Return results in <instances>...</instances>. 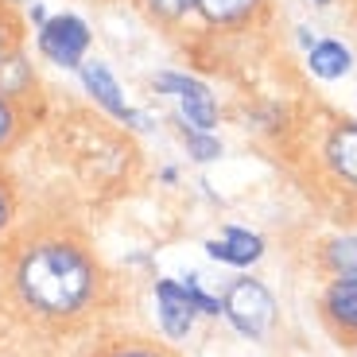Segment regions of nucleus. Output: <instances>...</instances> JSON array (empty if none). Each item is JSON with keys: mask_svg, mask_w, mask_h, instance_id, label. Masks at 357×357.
<instances>
[{"mask_svg": "<svg viewBox=\"0 0 357 357\" xmlns=\"http://www.w3.org/2000/svg\"><path fill=\"white\" fill-rule=\"evenodd\" d=\"M322 155H326V167L342 183L357 187V121H338L322 144Z\"/></svg>", "mask_w": 357, "mask_h": 357, "instance_id": "7", "label": "nucleus"}, {"mask_svg": "<svg viewBox=\"0 0 357 357\" xmlns=\"http://www.w3.org/2000/svg\"><path fill=\"white\" fill-rule=\"evenodd\" d=\"M113 357H163L160 349H144V346H132V349H121V354H113Z\"/></svg>", "mask_w": 357, "mask_h": 357, "instance_id": "21", "label": "nucleus"}, {"mask_svg": "<svg viewBox=\"0 0 357 357\" xmlns=\"http://www.w3.org/2000/svg\"><path fill=\"white\" fill-rule=\"evenodd\" d=\"M183 287H187L190 303H195L202 314H222V303H218V299H210V295H206L202 287H198V280H195V276H187V280H183Z\"/></svg>", "mask_w": 357, "mask_h": 357, "instance_id": "18", "label": "nucleus"}, {"mask_svg": "<svg viewBox=\"0 0 357 357\" xmlns=\"http://www.w3.org/2000/svg\"><path fill=\"white\" fill-rule=\"evenodd\" d=\"M307 66H311L314 78L322 82H338L342 74H349L354 66V54L338 43V39H314V47L307 51Z\"/></svg>", "mask_w": 357, "mask_h": 357, "instance_id": "9", "label": "nucleus"}, {"mask_svg": "<svg viewBox=\"0 0 357 357\" xmlns=\"http://www.w3.org/2000/svg\"><path fill=\"white\" fill-rule=\"evenodd\" d=\"M178 136H183V144L190 148V155H195L198 163H210V160H218V155H222V144H218L210 132H198V128H190V125H183V121H178Z\"/></svg>", "mask_w": 357, "mask_h": 357, "instance_id": "17", "label": "nucleus"}, {"mask_svg": "<svg viewBox=\"0 0 357 357\" xmlns=\"http://www.w3.org/2000/svg\"><path fill=\"white\" fill-rule=\"evenodd\" d=\"M155 303H160L163 331H167L171 338H187L190 326H195V314H198V307L190 303L187 287L178 284V280H160V284H155Z\"/></svg>", "mask_w": 357, "mask_h": 357, "instance_id": "6", "label": "nucleus"}, {"mask_svg": "<svg viewBox=\"0 0 357 357\" xmlns=\"http://www.w3.org/2000/svg\"><path fill=\"white\" fill-rule=\"evenodd\" d=\"M12 210H16V198H12V187H8V178L0 175V229L12 222Z\"/></svg>", "mask_w": 357, "mask_h": 357, "instance_id": "19", "label": "nucleus"}, {"mask_svg": "<svg viewBox=\"0 0 357 357\" xmlns=\"http://www.w3.org/2000/svg\"><path fill=\"white\" fill-rule=\"evenodd\" d=\"M27 20H31L36 27H43L47 20H51V16H47V8H43V0H31V4H27Z\"/></svg>", "mask_w": 357, "mask_h": 357, "instance_id": "20", "label": "nucleus"}, {"mask_svg": "<svg viewBox=\"0 0 357 357\" xmlns=\"http://www.w3.org/2000/svg\"><path fill=\"white\" fill-rule=\"evenodd\" d=\"M89 43H93V31L82 16L74 12H59L51 16L43 27H36V47L47 63L63 66V70H78L89 54Z\"/></svg>", "mask_w": 357, "mask_h": 357, "instance_id": "2", "label": "nucleus"}, {"mask_svg": "<svg viewBox=\"0 0 357 357\" xmlns=\"http://www.w3.org/2000/svg\"><path fill=\"white\" fill-rule=\"evenodd\" d=\"M314 4H322V8H326V4H331V0H314Z\"/></svg>", "mask_w": 357, "mask_h": 357, "instance_id": "23", "label": "nucleus"}, {"mask_svg": "<svg viewBox=\"0 0 357 357\" xmlns=\"http://www.w3.org/2000/svg\"><path fill=\"white\" fill-rule=\"evenodd\" d=\"M4 4H12V8H16V4H31V0H4Z\"/></svg>", "mask_w": 357, "mask_h": 357, "instance_id": "22", "label": "nucleus"}, {"mask_svg": "<svg viewBox=\"0 0 357 357\" xmlns=\"http://www.w3.org/2000/svg\"><path fill=\"white\" fill-rule=\"evenodd\" d=\"M98 268L70 241H39L20 257L16 291L36 314L70 319L93 299Z\"/></svg>", "mask_w": 357, "mask_h": 357, "instance_id": "1", "label": "nucleus"}, {"mask_svg": "<svg viewBox=\"0 0 357 357\" xmlns=\"http://www.w3.org/2000/svg\"><path fill=\"white\" fill-rule=\"evenodd\" d=\"M78 78H82V86H86V93L98 101L113 121H121V125H128V128H152V121H148L140 109H132L125 101V93H121V86H116L113 70H109L101 59H86V63L78 66Z\"/></svg>", "mask_w": 357, "mask_h": 357, "instance_id": "5", "label": "nucleus"}, {"mask_svg": "<svg viewBox=\"0 0 357 357\" xmlns=\"http://www.w3.org/2000/svg\"><path fill=\"white\" fill-rule=\"evenodd\" d=\"M206 252H210L214 260H222V264L245 268V264H252V260H260V252H264V241H260L257 233L229 225L222 241H206Z\"/></svg>", "mask_w": 357, "mask_h": 357, "instance_id": "8", "label": "nucleus"}, {"mask_svg": "<svg viewBox=\"0 0 357 357\" xmlns=\"http://www.w3.org/2000/svg\"><path fill=\"white\" fill-rule=\"evenodd\" d=\"M326 264L338 276H357V237H338L326 245Z\"/></svg>", "mask_w": 357, "mask_h": 357, "instance_id": "16", "label": "nucleus"}, {"mask_svg": "<svg viewBox=\"0 0 357 357\" xmlns=\"http://www.w3.org/2000/svg\"><path fill=\"white\" fill-rule=\"evenodd\" d=\"M264 0H195V12L210 27H241L260 12Z\"/></svg>", "mask_w": 357, "mask_h": 357, "instance_id": "10", "label": "nucleus"}, {"mask_svg": "<svg viewBox=\"0 0 357 357\" xmlns=\"http://www.w3.org/2000/svg\"><path fill=\"white\" fill-rule=\"evenodd\" d=\"M20 47H24V20L16 16L12 4L0 0V63H4L12 51H20Z\"/></svg>", "mask_w": 357, "mask_h": 357, "instance_id": "15", "label": "nucleus"}, {"mask_svg": "<svg viewBox=\"0 0 357 357\" xmlns=\"http://www.w3.org/2000/svg\"><path fill=\"white\" fill-rule=\"evenodd\" d=\"M222 314L233 322V331L245 338H264L276 322V299L268 295V287L260 280H237L225 291Z\"/></svg>", "mask_w": 357, "mask_h": 357, "instance_id": "3", "label": "nucleus"}, {"mask_svg": "<svg viewBox=\"0 0 357 357\" xmlns=\"http://www.w3.org/2000/svg\"><path fill=\"white\" fill-rule=\"evenodd\" d=\"M27 128V109L20 101L0 93V152H8L12 144L20 140V132Z\"/></svg>", "mask_w": 357, "mask_h": 357, "instance_id": "14", "label": "nucleus"}, {"mask_svg": "<svg viewBox=\"0 0 357 357\" xmlns=\"http://www.w3.org/2000/svg\"><path fill=\"white\" fill-rule=\"evenodd\" d=\"M36 70H31V63H27V54H24V47L20 51H12L4 63H0V93L4 98H12V101H20L24 105V98L27 93H36Z\"/></svg>", "mask_w": 357, "mask_h": 357, "instance_id": "11", "label": "nucleus"}, {"mask_svg": "<svg viewBox=\"0 0 357 357\" xmlns=\"http://www.w3.org/2000/svg\"><path fill=\"white\" fill-rule=\"evenodd\" d=\"M326 314L342 331L357 334V276H338L326 291Z\"/></svg>", "mask_w": 357, "mask_h": 357, "instance_id": "12", "label": "nucleus"}, {"mask_svg": "<svg viewBox=\"0 0 357 357\" xmlns=\"http://www.w3.org/2000/svg\"><path fill=\"white\" fill-rule=\"evenodd\" d=\"M136 4L152 24H163V27H175L178 20H187L195 12V0H136Z\"/></svg>", "mask_w": 357, "mask_h": 357, "instance_id": "13", "label": "nucleus"}, {"mask_svg": "<svg viewBox=\"0 0 357 357\" xmlns=\"http://www.w3.org/2000/svg\"><path fill=\"white\" fill-rule=\"evenodd\" d=\"M152 89L178 98V121H183V125L198 128V132H210V128L218 125V101H214V93H210L198 78H190V74L163 70V74H155V78H152Z\"/></svg>", "mask_w": 357, "mask_h": 357, "instance_id": "4", "label": "nucleus"}]
</instances>
